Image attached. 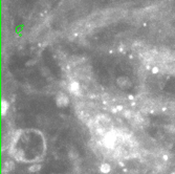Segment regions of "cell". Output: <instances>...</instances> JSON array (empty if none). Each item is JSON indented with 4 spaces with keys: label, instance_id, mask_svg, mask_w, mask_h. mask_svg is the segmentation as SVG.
<instances>
[{
    "label": "cell",
    "instance_id": "1",
    "mask_svg": "<svg viewBox=\"0 0 175 174\" xmlns=\"http://www.w3.org/2000/svg\"><path fill=\"white\" fill-rule=\"evenodd\" d=\"M97 126L101 129H105V130H108L111 128V121L109 120V118H107L106 115H99L97 116Z\"/></svg>",
    "mask_w": 175,
    "mask_h": 174
},
{
    "label": "cell",
    "instance_id": "2",
    "mask_svg": "<svg viewBox=\"0 0 175 174\" xmlns=\"http://www.w3.org/2000/svg\"><path fill=\"white\" fill-rule=\"evenodd\" d=\"M56 104L59 106V107H66V106L69 104L68 96L63 93H58L56 96Z\"/></svg>",
    "mask_w": 175,
    "mask_h": 174
},
{
    "label": "cell",
    "instance_id": "3",
    "mask_svg": "<svg viewBox=\"0 0 175 174\" xmlns=\"http://www.w3.org/2000/svg\"><path fill=\"white\" fill-rule=\"evenodd\" d=\"M116 84L119 85L120 88L122 89H127L129 88L130 85H131V82L127 77H120L119 79L116 80Z\"/></svg>",
    "mask_w": 175,
    "mask_h": 174
},
{
    "label": "cell",
    "instance_id": "4",
    "mask_svg": "<svg viewBox=\"0 0 175 174\" xmlns=\"http://www.w3.org/2000/svg\"><path fill=\"white\" fill-rule=\"evenodd\" d=\"M14 169V163L12 161H6L3 164V168H2V172L3 174H7L10 171H12Z\"/></svg>",
    "mask_w": 175,
    "mask_h": 174
},
{
    "label": "cell",
    "instance_id": "5",
    "mask_svg": "<svg viewBox=\"0 0 175 174\" xmlns=\"http://www.w3.org/2000/svg\"><path fill=\"white\" fill-rule=\"evenodd\" d=\"M69 90L74 94H79L80 93V85L78 82H71L70 85H69Z\"/></svg>",
    "mask_w": 175,
    "mask_h": 174
},
{
    "label": "cell",
    "instance_id": "6",
    "mask_svg": "<svg viewBox=\"0 0 175 174\" xmlns=\"http://www.w3.org/2000/svg\"><path fill=\"white\" fill-rule=\"evenodd\" d=\"M7 109H9V104H7V102L4 100L1 101V113L2 115H6V112H7Z\"/></svg>",
    "mask_w": 175,
    "mask_h": 174
},
{
    "label": "cell",
    "instance_id": "7",
    "mask_svg": "<svg viewBox=\"0 0 175 174\" xmlns=\"http://www.w3.org/2000/svg\"><path fill=\"white\" fill-rule=\"evenodd\" d=\"M100 170H101L103 173H109V172H110V170H111V168H110V166H109L108 164H102L101 167H100Z\"/></svg>",
    "mask_w": 175,
    "mask_h": 174
},
{
    "label": "cell",
    "instance_id": "8",
    "mask_svg": "<svg viewBox=\"0 0 175 174\" xmlns=\"http://www.w3.org/2000/svg\"><path fill=\"white\" fill-rule=\"evenodd\" d=\"M40 169H41V165H32V167L29 168V171L31 173H35V172H38Z\"/></svg>",
    "mask_w": 175,
    "mask_h": 174
},
{
    "label": "cell",
    "instance_id": "9",
    "mask_svg": "<svg viewBox=\"0 0 175 174\" xmlns=\"http://www.w3.org/2000/svg\"><path fill=\"white\" fill-rule=\"evenodd\" d=\"M152 73H153V74L158 73V67H153V68H152Z\"/></svg>",
    "mask_w": 175,
    "mask_h": 174
},
{
    "label": "cell",
    "instance_id": "10",
    "mask_svg": "<svg viewBox=\"0 0 175 174\" xmlns=\"http://www.w3.org/2000/svg\"><path fill=\"white\" fill-rule=\"evenodd\" d=\"M172 174H175V172H173V173H172Z\"/></svg>",
    "mask_w": 175,
    "mask_h": 174
}]
</instances>
